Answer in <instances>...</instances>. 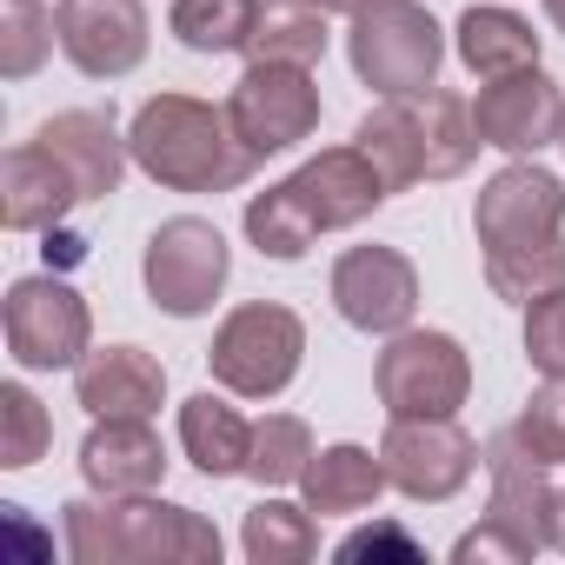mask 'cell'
Masks as SVG:
<instances>
[{"mask_svg":"<svg viewBox=\"0 0 565 565\" xmlns=\"http://www.w3.org/2000/svg\"><path fill=\"white\" fill-rule=\"evenodd\" d=\"M558 147H565V127H558Z\"/></svg>","mask_w":565,"mask_h":565,"instance_id":"39","label":"cell"},{"mask_svg":"<svg viewBox=\"0 0 565 565\" xmlns=\"http://www.w3.org/2000/svg\"><path fill=\"white\" fill-rule=\"evenodd\" d=\"M307 366V320L279 300H246L213 327L206 373L233 399H279Z\"/></svg>","mask_w":565,"mask_h":565,"instance_id":"3","label":"cell"},{"mask_svg":"<svg viewBox=\"0 0 565 565\" xmlns=\"http://www.w3.org/2000/svg\"><path fill=\"white\" fill-rule=\"evenodd\" d=\"M406 127H413V160H419V180H459L472 160H479V120H472V100L446 94V87H426V94H406Z\"/></svg>","mask_w":565,"mask_h":565,"instance_id":"20","label":"cell"},{"mask_svg":"<svg viewBox=\"0 0 565 565\" xmlns=\"http://www.w3.org/2000/svg\"><path fill=\"white\" fill-rule=\"evenodd\" d=\"M340 558H419V539L399 525H366V532L340 539Z\"/></svg>","mask_w":565,"mask_h":565,"instance_id":"36","label":"cell"},{"mask_svg":"<svg viewBox=\"0 0 565 565\" xmlns=\"http://www.w3.org/2000/svg\"><path fill=\"white\" fill-rule=\"evenodd\" d=\"M34 140L74 173L81 200H114V193H120V173H127V160H134L127 134H120L114 114H100V107H67V114L41 120Z\"/></svg>","mask_w":565,"mask_h":565,"instance_id":"15","label":"cell"},{"mask_svg":"<svg viewBox=\"0 0 565 565\" xmlns=\"http://www.w3.org/2000/svg\"><path fill=\"white\" fill-rule=\"evenodd\" d=\"M127 147H134V167L167 193H233L259 167L239 147L226 107L193 94H153L127 127Z\"/></svg>","mask_w":565,"mask_h":565,"instance_id":"2","label":"cell"},{"mask_svg":"<svg viewBox=\"0 0 565 565\" xmlns=\"http://www.w3.org/2000/svg\"><path fill=\"white\" fill-rule=\"evenodd\" d=\"M472 120H479V140L512 153V160H539L545 147H558V127H565V94L545 67H519V74H499L479 87L472 100Z\"/></svg>","mask_w":565,"mask_h":565,"instance_id":"12","label":"cell"},{"mask_svg":"<svg viewBox=\"0 0 565 565\" xmlns=\"http://www.w3.org/2000/svg\"><path fill=\"white\" fill-rule=\"evenodd\" d=\"M246 239H253V253H259V259L294 266V259H307V253H313L320 226H313V213L300 206V193L279 180V186H266V193H253V200H246Z\"/></svg>","mask_w":565,"mask_h":565,"instance_id":"28","label":"cell"},{"mask_svg":"<svg viewBox=\"0 0 565 565\" xmlns=\"http://www.w3.org/2000/svg\"><path fill=\"white\" fill-rule=\"evenodd\" d=\"M380 459H386V479L393 492L419 499V505H439L452 492H466V479L479 472V439L459 426V413L446 419H386V439H380Z\"/></svg>","mask_w":565,"mask_h":565,"instance_id":"9","label":"cell"},{"mask_svg":"<svg viewBox=\"0 0 565 565\" xmlns=\"http://www.w3.org/2000/svg\"><path fill=\"white\" fill-rule=\"evenodd\" d=\"M180 446H186V459H193L206 479H233V472H246L253 419L226 399V386H220V393H193V399L180 406Z\"/></svg>","mask_w":565,"mask_h":565,"instance_id":"22","label":"cell"},{"mask_svg":"<svg viewBox=\"0 0 565 565\" xmlns=\"http://www.w3.org/2000/svg\"><path fill=\"white\" fill-rule=\"evenodd\" d=\"M353 140L373 153V167L386 173V186L393 193H406V186H419V160H413V127H406V100H380L360 127H353Z\"/></svg>","mask_w":565,"mask_h":565,"instance_id":"32","label":"cell"},{"mask_svg":"<svg viewBox=\"0 0 565 565\" xmlns=\"http://www.w3.org/2000/svg\"><path fill=\"white\" fill-rule=\"evenodd\" d=\"M472 233H479V246H519V239L565 233V180L539 160L499 167L472 200Z\"/></svg>","mask_w":565,"mask_h":565,"instance_id":"13","label":"cell"},{"mask_svg":"<svg viewBox=\"0 0 565 565\" xmlns=\"http://www.w3.org/2000/svg\"><path fill=\"white\" fill-rule=\"evenodd\" d=\"M347 61L380 100H406V94L439 87L446 34H439L426 0H373L347 28Z\"/></svg>","mask_w":565,"mask_h":565,"instance_id":"4","label":"cell"},{"mask_svg":"<svg viewBox=\"0 0 565 565\" xmlns=\"http://www.w3.org/2000/svg\"><path fill=\"white\" fill-rule=\"evenodd\" d=\"M532 552H539V545H532L525 532H512L505 519H492V512H486L472 532H459V545H452V558H459V565H472V558H479V565H492V558L519 565V558H532Z\"/></svg>","mask_w":565,"mask_h":565,"instance_id":"35","label":"cell"},{"mask_svg":"<svg viewBox=\"0 0 565 565\" xmlns=\"http://www.w3.org/2000/svg\"><path fill=\"white\" fill-rule=\"evenodd\" d=\"M373 393H380L386 419H446L472 399V353L452 333L406 327L386 340V353L373 366Z\"/></svg>","mask_w":565,"mask_h":565,"instance_id":"6","label":"cell"},{"mask_svg":"<svg viewBox=\"0 0 565 565\" xmlns=\"http://www.w3.org/2000/svg\"><path fill=\"white\" fill-rule=\"evenodd\" d=\"M74 399L94 419H153L167 406V366L147 347H94L74 366Z\"/></svg>","mask_w":565,"mask_h":565,"instance_id":"16","label":"cell"},{"mask_svg":"<svg viewBox=\"0 0 565 565\" xmlns=\"http://www.w3.org/2000/svg\"><path fill=\"white\" fill-rule=\"evenodd\" d=\"M81 479L94 492H160L167 479V446L153 433V419H94V433L81 439Z\"/></svg>","mask_w":565,"mask_h":565,"instance_id":"19","label":"cell"},{"mask_svg":"<svg viewBox=\"0 0 565 565\" xmlns=\"http://www.w3.org/2000/svg\"><path fill=\"white\" fill-rule=\"evenodd\" d=\"M393 479H386V459L380 452H366V446H320L313 452V466H307V479H300V492H307V505L320 512V519H353V512H373V499L386 492Z\"/></svg>","mask_w":565,"mask_h":565,"instance_id":"21","label":"cell"},{"mask_svg":"<svg viewBox=\"0 0 565 565\" xmlns=\"http://www.w3.org/2000/svg\"><path fill=\"white\" fill-rule=\"evenodd\" d=\"M266 0H173L167 28L186 54H246Z\"/></svg>","mask_w":565,"mask_h":565,"instance_id":"24","label":"cell"},{"mask_svg":"<svg viewBox=\"0 0 565 565\" xmlns=\"http://www.w3.org/2000/svg\"><path fill=\"white\" fill-rule=\"evenodd\" d=\"M54 28H61V54L87 81H127L153 47L147 0H61Z\"/></svg>","mask_w":565,"mask_h":565,"instance_id":"11","label":"cell"},{"mask_svg":"<svg viewBox=\"0 0 565 565\" xmlns=\"http://www.w3.org/2000/svg\"><path fill=\"white\" fill-rule=\"evenodd\" d=\"M226 120L239 134V147L253 160L294 153L300 140L320 134V87L313 67H287V61H246V74L226 94Z\"/></svg>","mask_w":565,"mask_h":565,"instance_id":"8","label":"cell"},{"mask_svg":"<svg viewBox=\"0 0 565 565\" xmlns=\"http://www.w3.org/2000/svg\"><path fill=\"white\" fill-rule=\"evenodd\" d=\"M0 327H8V353L21 373H74L94 353V313L54 273L14 279L8 307H0Z\"/></svg>","mask_w":565,"mask_h":565,"instance_id":"7","label":"cell"},{"mask_svg":"<svg viewBox=\"0 0 565 565\" xmlns=\"http://www.w3.org/2000/svg\"><path fill=\"white\" fill-rule=\"evenodd\" d=\"M486 472H492V519H505L512 532H525L539 552L552 545V505H558V486L545 479L552 466L505 426L492 446H486Z\"/></svg>","mask_w":565,"mask_h":565,"instance_id":"17","label":"cell"},{"mask_svg":"<svg viewBox=\"0 0 565 565\" xmlns=\"http://www.w3.org/2000/svg\"><path fill=\"white\" fill-rule=\"evenodd\" d=\"M54 47H61V28L41 0H0V74L34 81Z\"/></svg>","mask_w":565,"mask_h":565,"instance_id":"30","label":"cell"},{"mask_svg":"<svg viewBox=\"0 0 565 565\" xmlns=\"http://www.w3.org/2000/svg\"><path fill=\"white\" fill-rule=\"evenodd\" d=\"M226 273H233V246L213 220L200 213H173L147 233L140 253V279H147V300L167 320H200L213 313V300L226 294Z\"/></svg>","mask_w":565,"mask_h":565,"instance_id":"5","label":"cell"},{"mask_svg":"<svg viewBox=\"0 0 565 565\" xmlns=\"http://www.w3.org/2000/svg\"><path fill=\"white\" fill-rule=\"evenodd\" d=\"M486 287L512 307H532L539 294L565 287V233L519 239V246H486Z\"/></svg>","mask_w":565,"mask_h":565,"instance_id":"27","label":"cell"},{"mask_svg":"<svg viewBox=\"0 0 565 565\" xmlns=\"http://www.w3.org/2000/svg\"><path fill=\"white\" fill-rule=\"evenodd\" d=\"M452 47H459V61H466L479 81L539 67V34H532V21H519L512 8H466L459 28H452Z\"/></svg>","mask_w":565,"mask_h":565,"instance_id":"23","label":"cell"},{"mask_svg":"<svg viewBox=\"0 0 565 565\" xmlns=\"http://www.w3.org/2000/svg\"><path fill=\"white\" fill-rule=\"evenodd\" d=\"M313 8H327V14H347V21H353V14H366V8H373V0H313Z\"/></svg>","mask_w":565,"mask_h":565,"instance_id":"37","label":"cell"},{"mask_svg":"<svg viewBox=\"0 0 565 565\" xmlns=\"http://www.w3.org/2000/svg\"><path fill=\"white\" fill-rule=\"evenodd\" d=\"M47 446H54L47 406H41L21 380H8V386H0V466H8V472H28L34 459H47Z\"/></svg>","mask_w":565,"mask_h":565,"instance_id":"31","label":"cell"},{"mask_svg":"<svg viewBox=\"0 0 565 565\" xmlns=\"http://www.w3.org/2000/svg\"><path fill=\"white\" fill-rule=\"evenodd\" d=\"M287 186L300 193V206L313 213V226H320V233L360 226V220H373V213L393 200L386 173L373 167V153H366L360 140H353V147H327V153H313Z\"/></svg>","mask_w":565,"mask_h":565,"instance_id":"14","label":"cell"},{"mask_svg":"<svg viewBox=\"0 0 565 565\" xmlns=\"http://www.w3.org/2000/svg\"><path fill=\"white\" fill-rule=\"evenodd\" d=\"M313 426L300 413H266L253 419V452H246V479L253 486H300L313 466Z\"/></svg>","mask_w":565,"mask_h":565,"instance_id":"29","label":"cell"},{"mask_svg":"<svg viewBox=\"0 0 565 565\" xmlns=\"http://www.w3.org/2000/svg\"><path fill=\"white\" fill-rule=\"evenodd\" d=\"M74 206H87V200H81L74 173H67L41 140L8 147V160H0V220H8L14 233H47V226H61Z\"/></svg>","mask_w":565,"mask_h":565,"instance_id":"18","label":"cell"},{"mask_svg":"<svg viewBox=\"0 0 565 565\" xmlns=\"http://www.w3.org/2000/svg\"><path fill=\"white\" fill-rule=\"evenodd\" d=\"M333 313L353 327V333H406L413 313H419V266L399 253V246H347L333 259Z\"/></svg>","mask_w":565,"mask_h":565,"instance_id":"10","label":"cell"},{"mask_svg":"<svg viewBox=\"0 0 565 565\" xmlns=\"http://www.w3.org/2000/svg\"><path fill=\"white\" fill-rule=\"evenodd\" d=\"M67 552L81 565H220V532L193 505L153 492H100L61 505Z\"/></svg>","mask_w":565,"mask_h":565,"instance_id":"1","label":"cell"},{"mask_svg":"<svg viewBox=\"0 0 565 565\" xmlns=\"http://www.w3.org/2000/svg\"><path fill=\"white\" fill-rule=\"evenodd\" d=\"M239 545L253 565H307L320 552V525H313V505L300 499H259L239 525Z\"/></svg>","mask_w":565,"mask_h":565,"instance_id":"26","label":"cell"},{"mask_svg":"<svg viewBox=\"0 0 565 565\" xmlns=\"http://www.w3.org/2000/svg\"><path fill=\"white\" fill-rule=\"evenodd\" d=\"M525 360L545 380H565V287H552L525 307Z\"/></svg>","mask_w":565,"mask_h":565,"instance_id":"34","label":"cell"},{"mask_svg":"<svg viewBox=\"0 0 565 565\" xmlns=\"http://www.w3.org/2000/svg\"><path fill=\"white\" fill-rule=\"evenodd\" d=\"M327 8L313 0H266L259 8V28H253V47L246 61H287V67H320L327 54Z\"/></svg>","mask_w":565,"mask_h":565,"instance_id":"25","label":"cell"},{"mask_svg":"<svg viewBox=\"0 0 565 565\" xmlns=\"http://www.w3.org/2000/svg\"><path fill=\"white\" fill-rule=\"evenodd\" d=\"M512 433H519L545 466H565V380H545V386L525 399V413L512 419Z\"/></svg>","mask_w":565,"mask_h":565,"instance_id":"33","label":"cell"},{"mask_svg":"<svg viewBox=\"0 0 565 565\" xmlns=\"http://www.w3.org/2000/svg\"><path fill=\"white\" fill-rule=\"evenodd\" d=\"M545 14H552V28L565 34V0H545Z\"/></svg>","mask_w":565,"mask_h":565,"instance_id":"38","label":"cell"}]
</instances>
